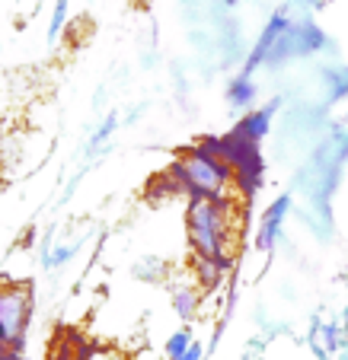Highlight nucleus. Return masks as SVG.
Here are the masks:
<instances>
[{"mask_svg": "<svg viewBox=\"0 0 348 360\" xmlns=\"http://www.w3.org/2000/svg\"><path fill=\"white\" fill-rule=\"evenodd\" d=\"M189 245L201 259H230V201L227 198H189L185 207Z\"/></svg>", "mask_w": 348, "mask_h": 360, "instance_id": "obj_1", "label": "nucleus"}, {"mask_svg": "<svg viewBox=\"0 0 348 360\" xmlns=\"http://www.w3.org/2000/svg\"><path fill=\"white\" fill-rule=\"evenodd\" d=\"M170 169L176 172L179 185H182V195L189 198H224L233 182L230 166L224 160H218L214 153H208L201 143L179 150L176 163Z\"/></svg>", "mask_w": 348, "mask_h": 360, "instance_id": "obj_2", "label": "nucleus"}, {"mask_svg": "<svg viewBox=\"0 0 348 360\" xmlns=\"http://www.w3.org/2000/svg\"><path fill=\"white\" fill-rule=\"evenodd\" d=\"M32 319V290L26 284H0V347L23 351Z\"/></svg>", "mask_w": 348, "mask_h": 360, "instance_id": "obj_3", "label": "nucleus"}, {"mask_svg": "<svg viewBox=\"0 0 348 360\" xmlns=\"http://www.w3.org/2000/svg\"><path fill=\"white\" fill-rule=\"evenodd\" d=\"M287 211H291V195H281L272 207H266V214H262V226H259V236H256V245H259L262 252H272L275 249Z\"/></svg>", "mask_w": 348, "mask_h": 360, "instance_id": "obj_4", "label": "nucleus"}, {"mask_svg": "<svg viewBox=\"0 0 348 360\" xmlns=\"http://www.w3.org/2000/svg\"><path fill=\"white\" fill-rule=\"evenodd\" d=\"M275 109H278V99H275V102H268L266 109L253 112V115L240 118V122H237V128H233V134H240V137H243V141H253V143H259L262 137L268 134V124H272Z\"/></svg>", "mask_w": 348, "mask_h": 360, "instance_id": "obj_5", "label": "nucleus"}, {"mask_svg": "<svg viewBox=\"0 0 348 360\" xmlns=\"http://www.w3.org/2000/svg\"><path fill=\"white\" fill-rule=\"evenodd\" d=\"M230 268V259H201V255H192V271H195L198 287L214 290L224 278V271Z\"/></svg>", "mask_w": 348, "mask_h": 360, "instance_id": "obj_6", "label": "nucleus"}, {"mask_svg": "<svg viewBox=\"0 0 348 360\" xmlns=\"http://www.w3.org/2000/svg\"><path fill=\"white\" fill-rule=\"evenodd\" d=\"M173 309H176V316L179 319H195V313H198V293L192 290V287H176L173 290Z\"/></svg>", "mask_w": 348, "mask_h": 360, "instance_id": "obj_7", "label": "nucleus"}, {"mask_svg": "<svg viewBox=\"0 0 348 360\" xmlns=\"http://www.w3.org/2000/svg\"><path fill=\"white\" fill-rule=\"evenodd\" d=\"M227 99H230L233 105H253V99H256V83L249 80V74H240L237 80L230 83V89H227Z\"/></svg>", "mask_w": 348, "mask_h": 360, "instance_id": "obj_8", "label": "nucleus"}, {"mask_svg": "<svg viewBox=\"0 0 348 360\" xmlns=\"http://www.w3.org/2000/svg\"><path fill=\"white\" fill-rule=\"evenodd\" d=\"M195 345V338H192V332L189 328H179V332H173L170 338H166V345H163V351H166V357L170 360H176V357H182L189 347Z\"/></svg>", "mask_w": 348, "mask_h": 360, "instance_id": "obj_9", "label": "nucleus"}, {"mask_svg": "<svg viewBox=\"0 0 348 360\" xmlns=\"http://www.w3.org/2000/svg\"><path fill=\"white\" fill-rule=\"evenodd\" d=\"M64 20H68V0H58L55 13H51V26H48V41H51V45L58 41V32L64 29Z\"/></svg>", "mask_w": 348, "mask_h": 360, "instance_id": "obj_10", "label": "nucleus"}, {"mask_svg": "<svg viewBox=\"0 0 348 360\" xmlns=\"http://www.w3.org/2000/svg\"><path fill=\"white\" fill-rule=\"evenodd\" d=\"M116 124H118V118H116V115H109V118H106V122H103V128L96 131V137H93V143H99V141H106V137H109V134H112V131H116Z\"/></svg>", "mask_w": 348, "mask_h": 360, "instance_id": "obj_11", "label": "nucleus"}, {"mask_svg": "<svg viewBox=\"0 0 348 360\" xmlns=\"http://www.w3.org/2000/svg\"><path fill=\"white\" fill-rule=\"evenodd\" d=\"M201 357H205V347H201V345L195 341V345H192L189 351H185L182 357H176V360H201Z\"/></svg>", "mask_w": 348, "mask_h": 360, "instance_id": "obj_12", "label": "nucleus"}, {"mask_svg": "<svg viewBox=\"0 0 348 360\" xmlns=\"http://www.w3.org/2000/svg\"><path fill=\"white\" fill-rule=\"evenodd\" d=\"M323 332H326V345H329V347H335V326H326Z\"/></svg>", "mask_w": 348, "mask_h": 360, "instance_id": "obj_13", "label": "nucleus"}, {"mask_svg": "<svg viewBox=\"0 0 348 360\" xmlns=\"http://www.w3.org/2000/svg\"><path fill=\"white\" fill-rule=\"evenodd\" d=\"M0 360H23V354H16V351H4V354H0Z\"/></svg>", "mask_w": 348, "mask_h": 360, "instance_id": "obj_14", "label": "nucleus"}, {"mask_svg": "<svg viewBox=\"0 0 348 360\" xmlns=\"http://www.w3.org/2000/svg\"><path fill=\"white\" fill-rule=\"evenodd\" d=\"M96 360H122L118 354H96Z\"/></svg>", "mask_w": 348, "mask_h": 360, "instance_id": "obj_15", "label": "nucleus"}, {"mask_svg": "<svg viewBox=\"0 0 348 360\" xmlns=\"http://www.w3.org/2000/svg\"><path fill=\"white\" fill-rule=\"evenodd\" d=\"M0 143H4V128H0Z\"/></svg>", "mask_w": 348, "mask_h": 360, "instance_id": "obj_16", "label": "nucleus"}]
</instances>
